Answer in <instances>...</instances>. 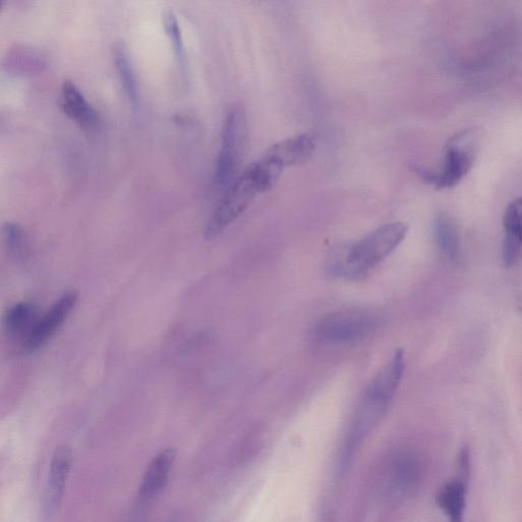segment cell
Masks as SVG:
<instances>
[{"label":"cell","mask_w":522,"mask_h":522,"mask_svg":"<svg viewBox=\"0 0 522 522\" xmlns=\"http://www.w3.org/2000/svg\"><path fill=\"white\" fill-rule=\"evenodd\" d=\"M404 369V351L399 349L365 389L354 412L347 435L343 456L344 465L384 419L401 382Z\"/></svg>","instance_id":"cell-1"},{"label":"cell","mask_w":522,"mask_h":522,"mask_svg":"<svg viewBox=\"0 0 522 522\" xmlns=\"http://www.w3.org/2000/svg\"><path fill=\"white\" fill-rule=\"evenodd\" d=\"M407 231L404 223H391L360 241L338 245L328 258V275L346 279L364 277L399 246Z\"/></svg>","instance_id":"cell-2"},{"label":"cell","mask_w":522,"mask_h":522,"mask_svg":"<svg viewBox=\"0 0 522 522\" xmlns=\"http://www.w3.org/2000/svg\"><path fill=\"white\" fill-rule=\"evenodd\" d=\"M283 171L261 158L251 164L227 189L204 230L206 239L224 232L247 210L259 195L271 190Z\"/></svg>","instance_id":"cell-3"},{"label":"cell","mask_w":522,"mask_h":522,"mask_svg":"<svg viewBox=\"0 0 522 522\" xmlns=\"http://www.w3.org/2000/svg\"><path fill=\"white\" fill-rule=\"evenodd\" d=\"M247 141V116L241 102L227 108L218 156L215 182L219 188L230 186L240 168Z\"/></svg>","instance_id":"cell-4"},{"label":"cell","mask_w":522,"mask_h":522,"mask_svg":"<svg viewBox=\"0 0 522 522\" xmlns=\"http://www.w3.org/2000/svg\"><path fill=\"white\" fill-rule=\"evenodd\" d=\"M475 154L476 144L472 132H461L449 140L445 164L440 171L415 166L414 172L423 181L438 189L452 188L472 169Z\"/></svg>","instance_id":"cell-5"},{"label":"cell","mask_w":522,"mask_h":522,"mask_svg":"<svg viewBox=\"0 0 522 522\" xmlns=\"http://www.w3.org/2000/svg\"><path fill=\"white\" fill-rule=\"evenodd\" d=\"M379 327L372 311L348 310L325 317L313 329V336L328 344H350L370 337Z\"/></svg>","instance_id":"cell-6"},{"label":"cell","mask_w":522,"mask_h":522,"mask_svg":"<svg viewBox=\"0 0 522 522\" xmlns=\"http://www.w3.org/2000/svg\"><path fill=\"white\" fill-rule=\"evenodd\" d=\"M72 461V450L66 445L57 448L51 457L41 503V514L44 521H50L59 512Z\"/></svg>","instance_id":"cell-7"},{"label":"cell","mask_w":522,"mask_h":522,"mask_svg":"<svg viewBox=\"0 0 522 522\" xmlns=\"http://www.w3.org/2000/svg\"><path fill=\"white\" fill-rule=\"evenodd\" d=\"M78 298L77 292L70 291L52 305L45 315L38 319L32 332L24 342L25 349L29 352H35L54 337L75 308Z\"/></svg>","instance_id":"cell-8"},{"label":"cell","mask_w":522,"mask_h":522,"mask_svg":"<svg viewBox=\"0 0 522 522\" xmlns=\"http://www.w3.org/2000/svg\"><path fill=\"white\" fill-rule=\"evenodd\" d=\"M316 150V140L308 134L282 140L263 155L281 170L307 163Z\"/></svg>","instance_id":"cell-9"},{"label":"cell","mask_w":522,"mask_h":522,"mask_svg":"<svg viewBox=\"0 0 522 522\" xmlns=\"http://www.w3.org/2000/svg\"><path fill=\"white\" fill-rule=\"evenodd\" d=\"M177 457L175 449H165L156 455L144 474L139 498L148 501L159 496L167 487Z\"/></svg>","instance_id":"cell-10"},{"label":"cell","mask_w":522,"mask_h":522,"mask_svg":"<svg viewBox=\"0 0 522 522\" xmlns=\"http://www.w3.org/2000/svg\"><path fill=\"white\" fill-rule=\"evenodd\" d=\"M62 108L65 114L83 128H93L97 124V114L79 87L72 81L62 86Z\"/></svg>","instance_id":"cell-11"},{"label":"cell","mask_w":522,"mask_h":522,"mask_svg":"<svg viewBox=\"0 0 522 522\" xmlns=\"http://www.w3.org/2000/svg\"><path fill=\"white\" fill-rule=\"evenodd\" d=\"M466 481L455 479L448 482L439 492L437 502L449 522H463L466 508Z\"/></svg>","instance_id":"cell-12"},{"label":"cell","mask_w":522,"mask_h":522,"mask_svg":"<svg viewBox=\"0 0 522 522\" xmlns=\"http://www.w3.org/2000/svg\"><path fill=\"white\" fill-rule=\"evenodd\" d=\"M37 321L34 305L29 302H20L9 309L5 326L11 336L23 339L25 342Z\"/></svg>","instance_id":"cell-13"},{"label":"cell","mask_w":522,"mask_h":522,"mask_svg":"<svg viewBox=\"0 0 522 522\" xmlns=\"http://www.w3.org/2000/svg\"><path fill=\"white\" fill-rule=\"evenodd\" d=\"M113 60L122 88L132 106L137 107L139 102V86L132 61L123 44L115 46Z\"/></svg>","instance_id":"cell-14"},{"label":"cell","mask_w":522,"mask_h":522,"mask_svg":"<svg viewBox=\"0 0 522 522\" xmlns=\"http://www.w3.org/2000/svg\"><path fill=\"white\" fill-rule=\"evenodd\" d=\"M435 234L439 249L450 263H457L460 258L458 233L453 222L445 216L435 221Z\"/></svg>","instance_id":"cell-15"},{"label":"cell","mask_w":522,"mask_h":522,"mask_svg":"<svg viewBox=\"0 0 522 522\" xmlns=\"http://www.w3.org/2000/svg\"><path fill=\"white\" fill-rule=\"evenodd\" d=\"M4 238L9 254L17 263H25L30 256V245L21 226L9 223L4 228Z\"/></svg>","instance_id":"cell-16"},{"label":"cell","mask_w":522,"mask_h":522,"mask_svg":"<svg viewBox=\"0 0 522 522\" xmlns=\"http://www.w3.org/2000/svg\"><path fill=\"white\" fill-rule=\"evenodd\" d=\"M503 225L505 243L522 248V197L512 201L506 208Z\"/></svg>","instance_id":"cell-17"},{"label":"cell","mask_w":522,"mask_h":522,"mask_svg":"<svg viewBox=\"0 0 522 522\" xmlns=\"http://www.w3.org/2000/svg\"><path fill=\"white\" fill-rule=\"evenodd\" d=\"M167 36L171 42L175 57L181 67H185L186 52L178 18L174 11L168 10L163 16Z\"/></svg>","instance_id":"cell-18"}]
</instances>
